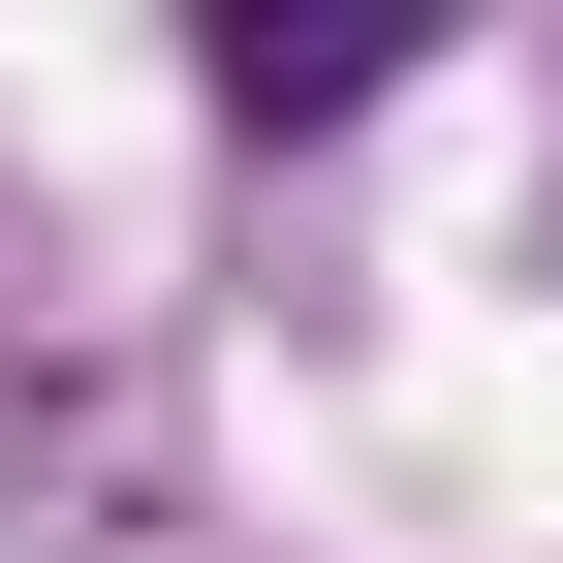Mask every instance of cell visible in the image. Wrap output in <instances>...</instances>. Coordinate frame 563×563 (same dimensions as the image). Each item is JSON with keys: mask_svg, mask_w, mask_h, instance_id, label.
Instances as JSON below:
<instances>
[{"mask_svg": "<svg viewBox=\"0 0 563 563\" xmlns=\"http://www.w3.org/2000/svg\"><path fill=\"white\" fill-rule=\"evenodd\" d=\"M470 0H188V63H220V125H376L407 63H439Z\"/></svg>", "mask_w": 563, "mask_h": 563, "instance_id": "6da1fadb", "label": "cell"}]
</instances>
